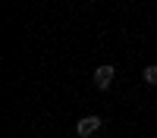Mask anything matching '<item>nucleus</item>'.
Returning a JSON list of instances; mask_svg holds the SVG:
<instances>
[{
    "label": "nucleus",
    "instance_id": "f257e3e1",
    "mask_svg": "<svg viewBox=\"0 0 157 138\" xmlns=\"http://www.w3.org/2000/svg\"><path fill=\"white\" fill-rule=\"evenodd\" d=\"M101 125H104L101 116H82V119L75 122V135L78 138H91L94 132H101Z\"/></svg>",
    "mask_w": 157,
    "mask_h": 138
},
{
    "label": "nucleus",
    "instance_id": "f03ea898",
    "mask_svg": "<svg viewBox=\"0 0 157 138\" xmlns=\"http://www.w3.org/2000/svg\"><path fill=\"white\" fill-rule=\"evenodd\" d=\"M113 75H116V69L110 66V63H104V66H98V69H94V88H101V91H107V88L113 85Z\"/></svg>",
    "mask_w": 157,
    "mask_h": 138
},
{
    "label": "nucleus",
    "instance_id": "7ed1b4c3",
    "mask_svg": "<svg viewBox=\"0 0 157 138\" xmlns=\"http://www.w3.org/2000/svg\"><path fill=\"white\" fill-rule=\"evenodd\" d=\"M141 79H145V85H157V63L145 66V72H141Z\"/></svg>",
    "mask_w": 157,
    "mask_h": 138
}]
</instances>
